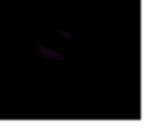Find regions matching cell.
Returning a JSON list of instances; mask_svg holds the SVG:
<instances>
[{
    "label": "cell",
    "instance_id": "obj_1",
    "mask_svg": "<svg viewBox=\"0 0 153 132\" xmlns=\"http://www.w3.org/2000/svg\"><path fill=\"white\" fill-rule=\"evenodd\" d=\"M39 53H41V56H44V57H47V59H56V60H63V54H60L59 51H56V50H51V48H48V47H45V45H39Z\"/></svg>",
    "mask_w": 153,
    "mask_h": 132
},
{
    "label": "cell",
    "instance_id": "obj_2",
    "mask_svg": "<svg viewBox=\"0 0 153 132\" xmlns=\"http://www.w3.org/2000/svg\"><path fill=\"white\" fill-rule=\"evenodd\" d=\"M59 33H60V35H63V36H65V38H68V39H72V35H69V33H65L63 30H59Z\"/></svg>",
    "mask_w": 153,
    "mask_h": 132
}]
</instances>
